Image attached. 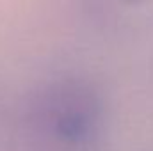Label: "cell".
I'll use <instances>...</instances> for the list:
<instances>
[{"instance_id": "cell-1", "label": "cell", "mask_w": 153, "mask_h": 151, "mask_svg": "<svg viewBox=\"0 0 153 151\" xmlns=\"http://www.w3.org/2000/svg\"><path fill=\"white\" fill-rule=\"evenodd\" d=\"M102 117V100L96 89L84 78L64 76L43 85L25 107L29 135L43 148L57 151L85 148L96 133Z\"/></svg>"}, {"instance_id": "cell-2", "label": "cell", "mask_w": 153, "mask_h": 151, "mask_svg": "<svg viewBox=\"0 0 153 151\" xmlns=\"http://www.w3.org/2000/svg\"><path fill=\"white\" fill-rule=\"evenodd\" d=\"M123 2H126V4H141L144 0H123Z\"/></svg>"}]
</instances>
